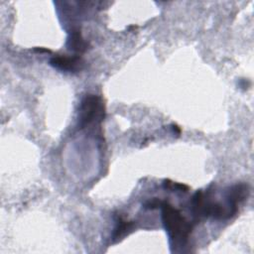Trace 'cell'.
I'll use <instances>...</instances> for the list:
<instances>
[{
    "label": "cell",
    "instance_id": "1",
    "mask_svg": "<svg viewBox=\"0 0 254 254\" xmlns=\"http://www.w3.org/2000/svg\"><path fill=\"white\" fill-rule=\"evenodd\" d=\"M160 207L162 208L163 223L169 234L172 246L184 247L192 230V224L183 216L180 210L167 201H162Z\"/></svg>",
    "mask_w": 254,
    "mask_h": 254
},
{
    "label": "cell",
    "instance_id": "2",
    "mask_svg": "<svg viewBox=\"0 0 254 254\" xmlns=\"http://www.w3.org/2000/svg\"><path fill=\"white\" fill-rule=\"evenodd\" d=\"M105 116V107L102 98L95 94H86L78 109L77 127L83 129L93 123H100Z\"/></svg>",
    "mask_w": 254,
    "mask_h": 254
},
{
    "label": "cell",
    "instance_id": "3",
    "mask_svg": "<svg viewBox=\"0 0 254 254\" xmlns=\"http://www.w3.org/2000/svg\"><path fill=\"white\" fill-rule=\"evenodd\" d=\"M249 186L247 184H236L229 187L225 190V206L229 210L231 216L235 215L238 210V205L248 196Z\"/></svg>",
    "mask_w": 254,
    "mask_h": 254
},
{
    "label": "cell",
    "instance_id": "4",
    "mask_svg": "<svg viewBox=\"0 0 254 254\" xmlns=\"http://www.w3.org/2000/svg\"><path fill=\"white\" fill-rule=\"evenodd\" d=\"M50 64L55 68L66 71H78L82 68L83 61L79 56H55L51 58Z\"/></svg>",
    "mask_w": 254,
    "mask_h": 254
},
{
    "label": "cell",
    "instance_id": "5",
    "mask_svg": "<svg viewBox=\"0 0 254 254\" xmlns=\"http://www.w3.org/2000/svg\"><path fill=\"white\" fill-rule=\"evenodd\" d=\"M66 45L69 50L77 53H83L87 49V43L83 40L78 29H72L69 32Z\"/></svg>",
    "mask_w": 254,
    "mask_h": 254
},
{
    "label": "cell",
    "instance_id": "6",
    "mask_svg": "<svg viewBox=\"0 0 254 254\" xmlns=\"http://www.w3.org/2000/svg\"><path fill=\"white\" fill-rule=\"evenodd\" d=\"M134 225L133 221H126L123 218L119 217L116 227L114 228L113 234H112V238L113 240H119L121 239L123 236H125L126 234H128L129 230L132 229Z\"/></svg>",
    "mask_w": 254,
    "mask_h": 254
},
{
    "label": "cell",
    "instance_id": "7",
    "mask_svg": "<svg viewBox=\"0 0 254 254\" xmlns=\"http://www.w3.org/2000/svg\"><path fill=\"white\" fill-rule=\"evenodd\" d=\"M163 187L166 190H169L171 191H188L189 188L183 184H179V183H175L172 182L171 180H164L163 182Z\"/></svg>",
    "mask_w": 254,
    "mask_h": 254
},
{
    "label": "cell",
    "instance_id": "8",
    "mask_svg": "<svg viewBox=\"0 0 254 254\" xmlns=\"http://www.w3.org/2000/svg\"><path fill=\"white\" fill-rule=\"evenodd\" d=\"M162 204V201L157 199V198H153V199H150L148 201H146L144 203V207L147 208V209H155V208H158L160 207Z\"/></svg>",
    "mask_w": 254,
    "mask_h": 254
},
{
    "label": "cell",
    "instance_id": "9",
    "mask_svg": "<svg viewBox=\"0 0 254 254\" xmlns=\"http://www.w3.org/2000/svg\"><path fill=\"white\" fill-rule=\"evenodd\" d=\"M36 51H37V52H39V53H43V52L51 53V51H50V50H47V49H36Z\"/></svg>",
    "mask_w": 254,
    "mask_h": 254
}]
</instances>
